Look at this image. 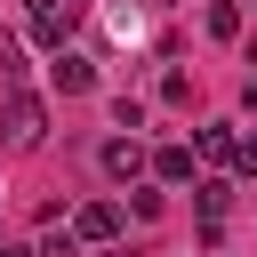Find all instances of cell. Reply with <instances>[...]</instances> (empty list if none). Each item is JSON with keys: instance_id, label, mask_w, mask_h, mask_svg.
Here are the masks:
<instances>
[{"instance_id": "6da1fadb", "label": "cell", "mask_w": 257, "mask_h": 257, "mask_svg": "<svg viewBox=\"0 0 257 257\" xmlns=\"http://www.w3.org/2000/svg\"><path fill=\"white\" fill-rule=\"evenodd\" d=\"M0 137H8V153H32V145L48 137V104H40V96H24V88H8V112H0Z\"/></svg>"}, {"instance_id": "7a4b0ae2", "label": "cell", "mask_w": 257, "mask_h": 257, "mask_svg": "<svg viewBox=\"0 0 257 257\" xmlns=\"http://www.w3.org/2000/svg\"><path fill=\"white\" fill-rule=\"evenodd\" d=\"M48 80H56V96H88L96 88V64L80 48H48Z\"/></svg>"}, {"instance_id": "3957f363", "label": "cell", "mask_w": 257, "mask_h": 257, "mask_svg": "<svg viewBox=\"0 0 257 257\" xmlns=\"http://www.w3.org/2000/svg\"><path fill=\"white\" fill-rule=\"evenodd\" d=\"M201 161H209V169H241V161H249V137L217 120V128H201Z\"/></svg>"}, {"instance_id": "277c9868", "label": "cell", "mask_w": 257, "mask_h": 257, "mask_svg": "<svg viewBox=\"0 0 257 257\" xmlns=\"http://www.w3.org/2000/svg\"><path fill=\"white\" fill-rule=\"evenodd\" d=\"M72 225H80V241H120V201H80Z\"/></svg>"}, {"instance_id": "5b68a950", "label": "cell", "mask_w": 257, "mask_h": 257, "mask_svg": "<svg viewBox=\"0 0 257 257\" xmlns=\"http://www.w3.org/2000/svg\"><path fill=\"white\" fill-rule=\"evenodd\" d=\"M137 169H145V145H137V128H128V137H112V145H104V177H112V185H128Z\"/></svg>"}, {"instance_id": "8992f818", "label": "cell", "mask_w": 257, "mask_h": 257, "mask_svg": "<svg viewBox=\"0 0 257 257\" xmlns=\"http://www.w3.org/2000/svg\"><path fill=\"white\" fill-rule=\"evenodd\" d=\"M193 161H201V145H161V153H153V177H161V185H185Z\"/></svg>"}, {"instance_id": "52a82bcc", "label": "cell", "mask_w": 257, "mask_h": 257, "mask_svg": "<svg viewBox=\"0 0 257 257\" xmlns=\"http://www.w3.org/2000/svg\"><path fill=\"white\" fill-rule=\"evenodd\" d=\"M64 32H72V0L48 8V16H32V40H40V48H64Z\"/></svg>"}, {"instance_id": "ba28073f", "label": "cell", "mask_w": 257, "mask_h": 257, "mask_svg": "<svg viewBox=\"0 0 257 257\" xmlns=\"http://www.w3.org/2000/svg\"><path fill=\"white\" fill-rule=\"evenodd\" d=\"M193 193H201V225H217V217H225V201H233V185H225V177H201Z\"/></svg>"}, {"instance_id": "9c48e42d", "label": "cell", "mask_w": 257, "mask_h": 257, "mask_svg": "<svg viewBox=\"0 0 257 257\" xmlns=\"http://www.w3.org/2000/svg\"><path fill=\"white\" fill-rule=\"evenodd\" d=\"M32 257H80V225H64V217H56V225H48V241H40Z\"/></svg>"}, {"instance_id": "30bf717a", "label": "cell", "mask_w": 257, "mask_h": 257, "mask_svg": "<svg viewBox=\"0 0 257 257\" xmlns=\"http://www.w3.org/2000/svg\"><path fill=\"white\" fill-rule=\"evenodd\" d=\"M209 32L233 40V32H241V8H233V0H209Z\"/></svg>"}, {"instance_id": "8fae6325", "label": "cell", "mask_w": 257, "mask_h": 257, "mask_svg": "<svg viewBox=\"0 0 257 257\" xmlns=\"http://www.w3.org/2000/svg\"><path fill=\"white\" fill-rule=\"evenodd\" d=\"M241 104H249V112H257V72H249V80H241Z\"/></svg>"}, {"instance_id": "7c38bea8", "label": "cell", "mask_w": 257, "mask_h": 257, "mask_svg": "<svg viewBox=\"0 0 257 257\" xmlns=\"http://www.w3.org/2000/svg\"><path fill=\"white\" fill-rule=\"evenodd\" d=\"M241 177H257V137H249V161H241Z\"/></svg>"}]
</instances>
